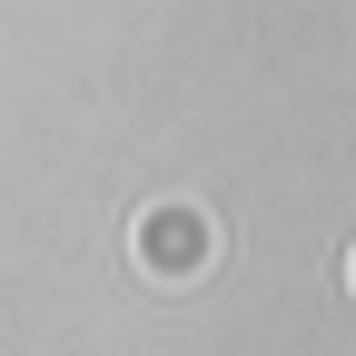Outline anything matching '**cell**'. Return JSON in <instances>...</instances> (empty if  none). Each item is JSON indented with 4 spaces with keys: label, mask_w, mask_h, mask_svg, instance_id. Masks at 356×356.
<instances>
[{
    "label": "cell",
    "mask_w": 356,
    "mask_h": 356,
    "mask_svg": "<svg viewBox=\"0 0 356 356\" xmlns=\"http://www.w3.org/2000/svg\"><path fill=\"white\" fill-rule=\"evenodd\" d=\"M218 208L198 198H149L139 218H129V257H139V277L149 287H198L208 267H218Z\"/></svg>",
    "instance_id": "obj_1"
},
{
    "label": "cell",
    "mask_w": 356,
    "mask_h": 356,
    "mask_svg": "<svg viewBox=\"0 0 356 356\" xmlns=\"http://www.w3.org/2000/svg\"><path fill=\"white\" fill-rule=\"evenodd\" d=\"M337 277H346V297H356V248H346V267H337Z\"/></svg>",
    "instance_id": "obj_2"
}]
</instances>
